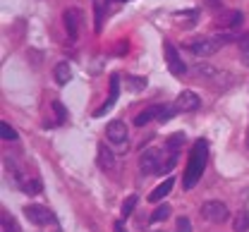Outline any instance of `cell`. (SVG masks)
Wrapping results in <instances>:
<instances>
[{"mask_svg": "<svg viewBox=\"0 0 249 232\" xmlns=\"http://www.w3.org/2000/svg\"><path fill=\"white\" fill-rule=\"evenodd\" d=\"M206 161H209V141L206 139H196L194 146H192L189 161H187L185 175H182V187L185 189H192L201 180V175L206 170Z\"/></svg>", "mask_w": 249, "mask_h": 232, "instance_id": "obj_1", "label": "cell"}, {"mask_svg": "<svg viewBox=\"0 0 249 232\" xmlns=\"http://www.w3.org/2000/svg\"><path fill=\"white\" fill-rule=\"evenodd\" d=\"M201 215L209 220V223H225L228 218H230V211H228V206L223 203V201H206L204 206H201Z\"/></svg>", "mask_w": 249, "mask_h": 232, "instance_id": "obj_2", "label": "cell"}, {"mask_svg": "<svg viewBox=\"0 0 249 232\" xmlns=\"http://www.w3.org/2000/svg\"><path fill=\"white\" fill-rule=\"evenodd\" d=\"M160 158H163V151H158V149H146L144 153H142V158H139V170L144 172V175H160V170H163V163H160Z\"/></svg>", "mask_w": 249, "mask_h": 232, "instance_id": "obj_3", "label": "cell"}, {"mask_svg": "<svg viewBox=\"0 0 249 232\" xmlns=\"http://www.w3.org/2000/svg\"><path fill=\"white\" fill-rule=\"evenodd\" d=\"M24 215H27V220H29L31 225H48V223H55V215L46 208V206H38V203H29V206H24Z\"/></svg>", "mask_w": 249, "mask_h": 232, "instance_id": "obj_4", "label": "cell"}, {"mask_svg": "<svg viewBox=\"0 0 249 232\" xmlns=\"http://www.w3.org/2000/svg\"><path fill=\"white\" fill-rule=\"evenodd\" d=\"M218 48H220V43H218L216 36H201V38H194V41H189V50L194 53V55H201V58H209V55H213Z\"/></svg>", "mask_w": 249, "mask_h": 232, "instance_id": "obj_5", "label": "cell"}, {"mask_svg": "<svg viewBox=\"0 0 249 232\" xmlns=\"http://www.w3.org/2000/svg\"><path fill=\"white\" fill-rule=\"evenodd\" d=\"M163 50H165V60H168V69H170V74H175V77H182L187 72V65L182 63V58H180V53H178V48L168 41V43H163Z\"/></svg>", "mask_w": 249, "mask_h": 232, "instance_id": "obj_6", "label": "cell"}, {"mask_svg": "<svg viewBox=\"0 0 249 232\" xmlns=\"http://www.w3.org/2000/svg\"><path fill=\"white\" fill-rule=\"evenodd\" d=\"M242 22H245V15L240 10H220L216 15V24L220 29H237L242 27Z\"/></svg>", "mask_w": 249, "mask_h": 232, "instance_id": "obj_7", "label": "cell"}, {"mask_svg": "<svg viewBox=\"0 0 249 232\" xmlns=\"http://www.w3.org/2000/svg\"><path fill=\"white\" fill-rule=\"evenodd\" d=\"M118 96H120V77L118 74H110V94H108V100L93 113V117H103L106 113H110L113 105L118 103Z\"/></svg>", "mask_w": 249, "mask_h": 232, "instance_id": "obj_8", "label": "cell"}, {"mask_svg": "<svg viewBox=\"0 0 249 232\" xmlns=\"http://www.w3.org/2000/svg\"><path fill=\"white\" fill-rule=\"evenodd\" d=\"M127 125H124L123 120H113V122H108V127H106V136H108V141L110 144H124L127 141Z\"/></svg>", "mask_w": 249, "mask_h": 232, "instance_id": "obj_9", "label": "cell"}, {"mask_svg": "<svg viewBox=\"0 0 249 232\" xmlns=\"http://www.w3.org/2000/svg\"><path fill=\"white\" fill-rule=\"evenodd\" d=\"M62 22H65V29H67V33H70V38H72V41H77V36H79V22H82L79 10H74V7L65 10Z\"/></svg>", "mask_w": 249, "mask_h": 232, "instance_id": "obj_10", "label": "cell"}, {"mask_svg": "<svg viewBox=\"0 0 249 232\" xmlns=\"http://www.w3.org/2000/svg\"><path fill=\"white\" fill-rule=\"evenodd\" d=\"M199 103H201V99L194 94V91H182L180 96H178V100H175V108L178 110H182V113H192V110H196L199 108Z\"/></svg>", "mask_w": 249, "mask_h": 232, "instance_id": "obj_11", "label": "cell"}, {"mask_svg": "<svg viewBox=\"0 0 249 232\" xmlns=\"http://www.w3.org/2000/svg\"><path fill=\"white\" fill-rule=\"evenodd\" d=\"M96 163L101 170H113L115 167V158L110 153V149L106 144H98V153H96Z\"/></svg>", "mask_w": 249, "mask_h": 232, "instance_id": "obj_12", "label": "cell"}, {"mask_svg": "<svg viewBox=\"0 0 249 232\" xmlns=\"http://www.w3.org/2000/svg\"><path fill=\"white\" fill-rule=\"evenodd\" d=\"M160 108H163V105H149V108H144V110H142V113L134 117V125H137V127H144V125H149L154 117L158 120V115H160Z\"/></svg>", "mask_w": 249, "mask_h": 232, "instance_id": "obj_13", "label": "cell"}, {"mask_svg": "<svg viewBox=\"0 0 249 232\" xmlns=\"http://www.w3.org/2000/svg\"><path fill=\"white\" fill-rule=\"evenodd\" d=\"M173 184H175V180L173 177H165L158 187H156L154 192L149 194V201H154V203H158V201H163L168 194H170V189H173Z\"/></svg>", "mask_w": 249, "mask_h": 232, "instance_id": "obj_14", "label": "cell"}, {"mask_svg": "<svg viewBox=\"0 0 249 232\" xmlns=\"http://www.w3.org/2000/svg\"><path fill=\"white\" fill-rule=\"evenodd\" d=\"M53 74H55V82H58L60 86H65V84L72 79V69H70V65H67V63H58Z\"/></svg>", "mask_w": 249, "mask_h": 232, "instance_id": "obj_15", "label": "cell"}, {"mask_svg": "<svg viewBox=\"0 0 249 232\" xmlns=\"http://www.w3.org/2000/svg\"><path fill=\"white\" fill-rule=\"evenodd\" d=\"M185 141H187L185 132H175V134H170V139L165 141V149H168L170 153H178V149H180Z\"/></svg>", "mask_w": 249, "mask_h": 232, "instance_id": "obj_16", "label": "cell"}, {"mask_svg": "<svg viewBox=\"0 0 249 232\" xmlns=\"http://www.w3.org/2000/svg\"><path fill=\"white\" fill-rule=\"evenodd\" d=\"M19 187H22V192H24V194H29V197H36V194H41V189H43L41 180H36V177H34V180H27V182H22Z\"/></svg>", "mask_w": 249, "mask_h": 232, "instance_id": "obj_17", "label": "cell"}, {"mask_svg": "<svg viewBox=\"0 0 249 232\" xmlns=\"http://www.w3.org/2000/svg\"><path fill=\"white\" fill-rule=\"evenodd\" d=\"M194 72L201 74V77H206V79H216V77H220V72H218L216 67L204 65V63H196V65H194Z\"/></svg>", "mask_w": 249, "mask_h": 232, "instance_id": "obj_18", "label": "cell"}, {"mask_svg": "<svg viewBox=\"0 0 249 232\" xmlns=\"http://www.w3.org/2000/svg\"><path fill=\"white\" fill-rule=\"evenodd\" d=\"M53 105V113H55V117H58V125H62V122H67V117H70V113H67V108L62 105V100H53L51 103Z\"/></svg>", "mask_w": 249, "mask_h": 232, "instance_id": "obj_19", "label": "cell"}, {"mask_svg": "<svg viewBox=\"0 0 249 232\" xmlns=\"http://www.w3.org/2000/svg\"><path fill=\"white\" fill-rule=\"evenodd\" d=\"M247 230H249V211H242L235 218V232H247Z\"/></svg>", "mask_w": 249, "mask_h": 232, "instance_id": "obj_20", "label": "cell"}, {"mask_svg": "<svg viewBox=\"0 0 249 232\" xmlns=\"http://www.w3.org/2000/svg\"><path fill=\"white\" fill-rule=\"evenodd\" d=\"M137 203H139V197H137V194H129V197L123 201V215L124 218H129V215H132V211H134V206H137Z\"/></svg>", "mask_w": 249, "mask_h": 232, "instance_id": "obj_21", "label": "cell"}, {"mask_svg": "<svg viewBox=\"0 0 249 232\" xmlns=\"http://www.w3.org/2000/svg\"><path fill=\"white\" fill-rule=\"evenodd\" d=\"M168 215H170V206L163 203V206H158L154 213H151V223H160V220H165Z\"/></svg>", "mask_w": 249, "mask_h": 232, "instance_id": "obj_22", "label": "cell"}, {"mask_svg": "<svg viewBox=\"0 0 249 232\" xmlns=\"http://www.w3.org/2000/svg\"><path fill=\"white\" fill-rule=\"evenodd\" d=\"M175 113H178V108L163 105V108H160V115H158V122H160V125H163V122H170V120L175 117Z\"/></svg>", "mask_w": 249, "mask_h": 232, "instance_id": "obj_23", "label": "cell"}, {"mask_svg": "<svg viewBox=\"0 0 249 232\" xmlns=\"http://www.w3.org/2000/svg\"><path fill=\"white\" fill-rule=\"evenodd\" d=\"M2 232H19L15 218H12L10 213H2Z\"/></svg>", "mask_w": 249, "mask_h": 232, "instance_id": "obj_24", "label": "cell"}, {"mask_svg": "<svg viewBox=\"0 0 249 232\" xmlns=\"http://www.w3.org/2000/svg\"><path fill=\"white\" fill-rule=\"evenodd\" d=\"M0 136H2L5 141H15V139H17V132H15L7 122H0Z\"/></svg>", "mask_w": 249, "mask_h": 232, "instance_id": "obj_25", "label": "cell"}, {"mask_svg": "<svg viewBox=\"0 0 249 232\" xmlns=\"http://www.w3.org/2000/svg\"><path fill=\"white\" fill-rule=\"evenodd\" d=\"M127 86H129L132 91H139V89L146 86V79H144V77H127Z\"/></svg>", "mask_w": 249, "mask_h": 232, "instance_id": "obj_26", "label": "cell"}, {"mask_svg": "<svg viewBox=\"0 0 249 232\" xmlns=\"http://www.w3.org/2000/svg\"><path fill=\"white\" fill-rule=\"evenodd\" d=\"M93 10H96V27H93V32L101 33V29H103V12H101V2L98 0H93Z\"/></svg>", "mask_w": 249, "mask_h": 232, "instance_id": "obj_27", "label": "cell"}, {"mask_svg": "<svg viewBox=\"0 0 249 232\" xmlns=\"http://www.w3.org/2000/svg\"><path fill=\"white\" fill-rule=\"evenodd\" d=\"M175 232H192V223H189V218L180 215V218H178V223H175Z\"/></svg>", "mask_w": 249, "mask_h": 232, "instance_id": "obj_28", "label": "cell"}, {"mask_svg": "<svg viewBox=\"0 0 249 232\" xmlns=\"http://www.w3.org/2000/svg\"><path fill=\"white\" fill-rule=\"evenodd\" d=\"M206 5H209V7H211V10H218V7H220V10H223V5H220V2H218V0H206Z\"/></svg>", "mask_w": 249, "mask_h": 232, "instance_id": "obj_29", "label": "cell"}, {"mask_svg": "<svg viewBox=\"0 0 249 232\" xmlns=\"http://www.w3.org/2000/svg\"><path fill=\"white\" fill-rule=\"evenodd\" d=\"M113 230H115V232H127V230H124V225H123V223H120V220H118V223L113 225Z\"/></svg>", "mask_w": 249, "mask_h": 232, "instance_id": "obj_30", "label": "cell"}, {"mask_svg": "<svg viewBox=\"0 0 249 232\" xmlns=\"http://www.w3.org/2000/svg\"><path fill=\"white\" fill-rule=\"evenodd\" d=\"M108 2H127V0H108Z\"/></svg>", "mask_w": 249, "mask_h": 232, "instance_id": "obj_31", "label": "cell"}]
</instances>
